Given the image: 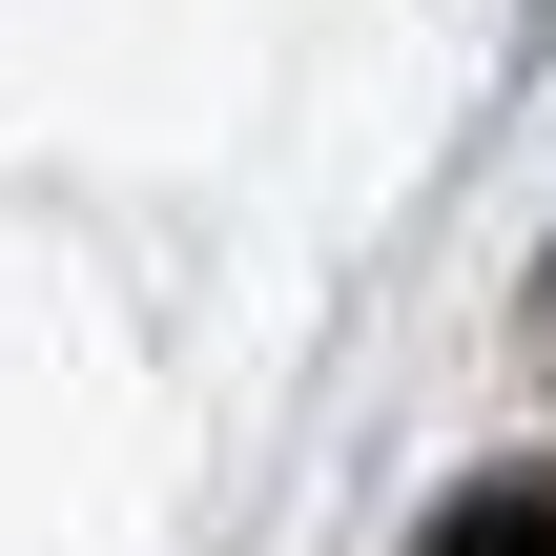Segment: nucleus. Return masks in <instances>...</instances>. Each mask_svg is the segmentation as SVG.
Returning a JSON list of instances; mask_svg holds the SVG:
<instances>
[{"label": "nucleus", "mask_w": 556, "mask_h": 556, "mask_svg": "<svg viewBox=\"0 0 556 556\" xmlns=\"http://www.w3.org/2000/svg\"><path fill=\"white\" fill-rule=\"evenodd\" d=\"M433 556H556V495H454Z\"/></svg>", "instance_id": "obj_1"}]
</instances>
